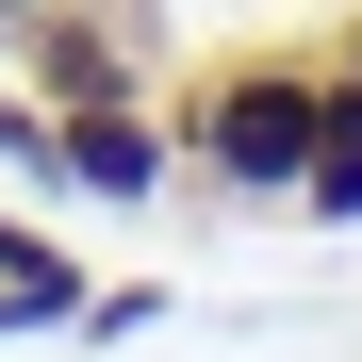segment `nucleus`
I'll use <instances>...</instances> for the list:
<instances>
[{
	"label": "nucleus",
	"instance_id": "f257e3e1",
	"mask_svg": "<svg viewBox=\"0 0 362 362\" xmlns=\"http://www.w3.org/2000/svg\"><path fill=\"white\" fill-rule=\"evenodd\" d=\"M165 115H181V181H214V198H296L313 115H329V49H230V66L165 83Z\"/></svg>",
	"mask_w": 362,
	"mask_h": 362
},
{
	"label": "nucleus",
	"instance_id": "f03ea898",
	"mask_svg": "<svg viewBox=\"0 0 362 362\" xmlns=\"http://www.w3.org/2000/svg\"><path fill=\"white\" fill-rule=\"evenodd\" d=\"M49 198H99V214H132V198H165L181 181V115L165 99H49Z\"/></svg>",
	"mask_w": 362,
	"mask_h": 362
},
{
	"label": "nucleus",
	"instance_id": "7ed1b4c3",
	"mask_svg": "<svg viewBox=\"0 0 362 362\" xmlns=\"http://www.w3.org/2000/svg\"><path fill=\"white\" fill-rule=\"evenodd\" d=\"M66 313H83V247L33 230V214H0V346L17 329H66Z\"/></svg>",
	"mask_w": 362,
	"mask_h": 362
},
{
	"label": "nucleus",
	"instance_id": "20e7f679",
	"mask_svg": "<svg viewBox=\"0 0 362 362\" xmlns=\"http://www.w3.org/2000/svg\"><path fill=\"white\" fill-rule=\"evenodd\" d=\"M296 214L362 230V66L329 49V115H313V165H296Z\"/></svg>",
	"mask_w": 362,
	"mask_h": 362
},
{
	"label": "nucleus",
	"instance_id": "39448f33",
	"mask_svg": "<svg viewBox=\"0 0 362 362\" xmlns=\"http://www.w3.org/2000/svg\"><path fill=\"white\" fill-rule=\"evenodd\" d=\"M17 17H49V0H0V49H17Z\"/></svg>",
	"mask_w": 362,
	"mask_h": 362
}]
</instances>
